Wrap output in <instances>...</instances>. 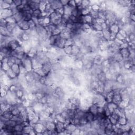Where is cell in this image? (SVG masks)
Masks as SVG:
<instances>
[{
  "label": "cell",
  "mask_w": 135,
  "mask_h": 135,
  "mask_svg": "<svg viewBox=\"0 0 135 135\" xmlns=\"http://www.w3.org/2000/svg\"><path fill=\"white\" fill-rule=\"evenodd\" d=\"M11 69L16 75V76H18L20 74V66L18 64L14 63L11 67Z\"/></svg>",
  "instance_id": "cell-4"
},
{
  "label": "cell",
  "mask_w": 135,
  "mask_h": 135,
  "mask_svg": "<svg viewBox=\"0 0 135 135\" xmlns=\"http://www.w3.org/2000/svg\"><path fill=\"white\" fill-rule=\"evenodd\" d=\"M119 52L124 60L128 59L130 55V52L128 47L120 49Z\"/></svg>",
  "instance_id": "cell-2"
},
{
  "label": "cell",
  "mask_w": 135,
  "mask_h": 135,
  "mask_svg": "<svg viewBox=\"0 0 135 135\" xmlns=\"http://www.w3.org/2000/svg\"><path fill=\"white\" fill-rule=\"evenodd\" d=\"M13 3L16 6H20L21 5H22V1L21 0H16V1H13Z\"/></svg>",
  "instance_id": "cell-5"
},
{
  "label": "cell",
  "mask_w": 135,
  "mask_h": 135,
  "mask_svg": "<svg viewBox=\"0 0 135 135\" xmlns=\"http://www.w3.org/2000/svg\"><path fill=\"white\" fill-rule=\"evenodd\" d=\"M40 1H28V5L32 11H34L39 8Z\"/></svg>",
  "instance_id": "cell-1"
},
{
  "label": "cell",
  "mask_w": 135,
  "mask_h": 135,
  "mask_svg": "<svg viewBox=\"0 0 135 135\" xmlns=\"http://www.w3.org/2000/svg\"><path fill=\"white\" fill-rule=\"evenodd\" d=\"M49 2L51 4V7L54 9V11H55L63 7L60 1H49Z\"/></svg>",
  "instance_id": "cell-3"
},
{
  "label": "cell",
  "mask_w": 135,
  "mask_h": 135,
  "mask_svg": "<svg viewBox=\"0 0 135 135\" xmlns=\"http://www.w3.org/2000/svg\"><path fill=\"white\" fill-rule=\"evenodd\" d=\"M60 2H61L63 6L67 5L68 4V3H69L68 1H60Z\"/></svg>",
  "instance_id": "cell-6"
}]
</instances>
